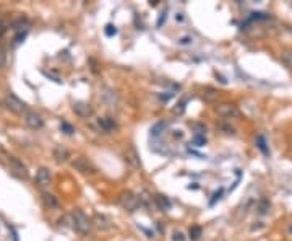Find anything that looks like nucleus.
I'll return each instance as SVG.
<instances>
[{
  "label": "nucleus",
  "instance_id": "4be33fe9",
  "mask_svg": "<svg viewBox=\"0 0 292 241\" xmlns=\"http://www.w3.org/2000/svg\"><path fill=\"white\" fill-rule=\"evenodd\" d=\"M172 240L174 241H183L185 240V236H183V233H182V231H174V236H172Z\"/></svg>",
  "mask_w": 292,
  "mask_h": 241
},
{
  "label": "nucleus",
  "instance_id": "cd10ccee",
  "mask_svg": "<svg viewBox=\"0 0 292 241\" xmlns=\"http://www.w3.org/2000/svg\"><path fill=\"white\" fill-rule=\"evenodd\" d=\"M289 233H291V235H292V223H291V225H289Z\"/></svg>",
  "mask_w": 292,
  "mask_h": 241
},
{
  "label": "nucleus",
  "instance_id": "f3484780",
  "mask_svg": "<svg viewBox=\"0 0 292 241\" xmlns=\"http://www.w3.org/2000/svg\"><path fill=\"white\" fill-rule=\"evenodd\" d=\"M99 127L104 129V131H112L115 127V124L112 122L109 118H104V119H99Z\"/></svg>",
  "mask_w": 292,
  "mask_h": 241
},
{
  "label": "nucleus",
  "instance_id": "dca6fc26",
  "mask_svg": "<svg viewBox=\"0 0 292 241\" xmlns=\"http://www.w3.org/2000/svg\"><path fill=\"white\" fill-rule=\"evenodd\" d=\"M188 235H190V240L197 241L200 236H201V226H200V225H193L192 228H190Z\"/></svg>",
  "mask_w": 292,
  "mask_h": 241
},
{
  "label": "nucleus",
  "instance_id": "4468645a",
  "mask_svg": "<svg viewBox=\"0 0 292 241\" xmlns=\"http://www.w3.org/2000/svg\"><path fill=\"white\" fill-rule=\"evenodd\" d=\"M154 202H156V205H158L161 210H169L170 209L169 199H167V197H164V196H161V194L154 196Z\"/></svg>",
  "mask_w": 292,
  "mask_h": 241
},
{
  "label": "nucleus",
  "instance_id": "423d86ee",
  "mask_svg": "<svg viewBox=\"0 0 292 241\" xmlns=\"http://www.w3.org/2000/svg\"><path fill=\"white\" fill-rule=\"evenodd\" d=\"M8 165L15 176H18L19 180H28V176H29L28 168L24 166L23 161H19L17 157H8Z\"/></svg>",
  "mask_w": 292,
  "mask_h": 241
},
{
  "label": "nucleus",
  "instance_id": "412c9836",
  "mask_svg": "<svg viewBox=\"0 0 292 241\" xmlns=\"http://www.w3.org/2000/svg\"><path fill=\"white\" fill-rule=\"evenodd\" d=\"M204 98H206L208 101H213L218 98V93L214 90H208V93H204Z\"/></svg>",
  "mask_w": 292,
  "mask_h": 241
},
{
  "label": "nucleus",
  "instance_id": "a878e982",
  "mask_svg": "<svg viewBox=\"0 0 292 241\" xmlns=\"http://www.w3.org/2000/svg\"><path fill=\"white\" fill-rule=\"evenodd\" d=\"M190 41H192V38H182L179 42H180V44H190Z\"/></svg>",
  "mask_w": 292,
  "mask_h": 241
},
{
  "label": "nucleus",
  "instance_id": "2eb2a0df",
  "mask_svg": "<svg viewBox=\"0 0 292 241\" xmlns=\"http://www.w3.org/2000/svg\"><path fill=\"white\" fill-rule=\"evenodd\" d=\"M281 62L287 67V69L292 70V49L282 51V54H281Z\"/></svg>",
  "mask_w": 292,
  "mask_h": 241
},
{
  "label": "nucleus",
  "instance_id": "20e7f679",
  "mask_svg": "<svg viewBox=\"0 0 292 241\" xmlns=\"http://www.w3.org/2000/svg\"><path fill=\"white\" fill-rule=\"evenodd\" d=\"M72 165L75 170H78L83 175H94L96 173V166L88 160L86 157H76L75 160L72 161Z\"/></svg>",
  "mask_w": 292,
  "mask_h": 241
},
{
  "label": "nucleus",
  "instance_id": "9d476101",
  "mask_svg": "<svg viewBox=\"0 0 292 241\" xmlns=\"http://www.w3.org/2000/svg\"><path fill=\"white\" fill-rule=\"evenodd\" d=\"M73 111L81 116V118H88V116L92 114V108L88 103H81V101H78V103H73Z\"/></svg>",
  "mask_w": 292,
  "mask_h": 241
},
{
  "label": "nucleus",
  "instance_id": "39448f33",
  "mask_svg": "<svg viewBox=\"0 0 292 241\" xmlns=\"http://www.w3.org/2000/svg\"><path fill=\"white\" fill-rule=\"evenodd\" d=\"M5 106H7V108L15 114L26 113V104H24L21 100L17 98V96L12 95V93H8L7 96H5Z\"/></svg>",
  "mask_w": 292,
  "mask_h": 241
},
{
  "label": "nucleus",
  "instance_id": "5701e85b",
  "mask_svg": "<svg viewBox=\"0 0 292 241\" xmlns=\"http://www.w3.org/2000/svg\"><path fill=\"white\" fill-rule=\"evenodd\" d=\"M115 33H117L115 26H112V25H107V28H106V35H107V36H112V35H115Z\"/></svg>",
  "mask_w": 292,
  "mask_h": 241
},
{
  "label": "nucleus",
  "instance_id": "ddd939ff",
  "mask_svg": "<svg viewBox=\"0 0 292 241\" xmlns=\"http://www.w3.org/2000/svg\"><path fill=\"white\" fill-rule=\"evenodd\" d=\"M42 202H44V205L49 207V209H57L58 207V199L55 196L49 194V192H42Z\"/></svg>",
  "mask_w": 292,
  "mask_h": 241
},
{
  "label": "nucleus",
  "instance_id": "aec40b11",
  "mask_svg": "<svg viewBox=\"0 0 292 241\" xmlns=\"http://www.w3.org/2000/svg\"><path fill=\"white\" fill-rule=\"evenodd\" d=\"M193 143H195V145H198V147H201V145L206 143V139H204V136H195L193 137Z\"/></svg>",
  "mask_w": 292,
  "mask_h": 241
},
{
  "label": "nucleus",
  "instance_id": "bb28decb",
  "mask_svg": "<svg viewBox=\"0 0 292 241\" xmlns=\"http://www.w3.org/2000/svg\"><path fill=\"white\" fill-rule=\"evenodd\" d=\"M175 20H177V21H183V13H177V17H175Z\"/></svg>",
  "mask_w": 292,
  "mask_h": 241
},
{
  "label": "nucleus",
  "instance_id": "f257e3e1",
  "mask_svg": "<svg viewBox=\"0 0 292 241\" xmlns=\"http://www.w3.org/2000/svg\"><path fill=\"white\" fill-rule=\"evenodd\" d=\"M72 220H73V226H75V230L78 231V233H81V235H90L91 233L92 221L83 210H80V209L73 210L72 212Z\"/></svg>",
  "mask_w": 292,
  "mask_h": 241
},
{
  "label": "nucleus",
  "instance_id": "6ab92c4d",
  "mask_svg": "<svg viewBox=\"0 0 292 241\" xmlns=\"http://www.w3.org/2000/svg\"><path fill=\"white\" fill-rule=\"evenodd\" d=\"M268 210H270V202H268V201H261L260 204H258V214L265 215V214H268Z\"/></svg>",
  "mask_w": 292,
  "mask_h": 241
},
{
  "label": "nucleus",
  "instance_id": "9b49d317",
  "mask_svg": "<svg viewBox=\"0 0 292 241\" xmlns=\"http://www.w3.org/2000/svg\"><path fill=\"white\" fill-rule=\"evenodd\" d=\"M125 160H127V163H130L131 168H140L141 166L138 153H136V150H135L133 147H130L128 150L125 152Z\"/></svg>",
  "mask_w": 292,
  "mask_h": 241
},
{
  "label": "nucleus",
  "instance_id": "b1692460",
  "mask_svg": "<svg viewBox=\"0 0 292 241\" xmlns=\"http://www.w3.org/2000/svg\"><path fill=\"white\" fill-rule=\"evenodd\" d=\"M62 129H65V131H67V134H73V129H72V126H70V124H67V122H62Z\"/></svg>",
  "mask_w": 292,
  "mask_h": 241
},
{
  "label": "nucleus",
  "instance_id": "0eeeda50",
  "mask_svg": "<svg viewBox=\"0 0 292 241\" xmlns=\"http://www.w3.org/2000/svg\"><path fill=\"white\" fill-rule=\"evenodd\" d=\"M24 122L31 129H34V131H39V129L44 127V119L37 113H34V111H26L24 113Z\"/></svg>",
  "mask_w": 292,
  "mask_h": 241
},
{
  "label": "nucleus",
  "instance_id": "6e6552de",
  "mask_svg": "<svg viewBox=\"0 0 292 241\" xmlns=\"http://www.w3.org/2000/svg\"><path fill=\"white\" fill-rule=\"evenodd\" d=\"M36 181H37V186L39 187H49L52 182V175H51V170L49 168H39L37 170V175H36Z\"/></svg>",
  "mask_w": 292,
  "mask_h": 241
},
{
  "label": "nucleus",
  "instance_id": "f8f14e48",
  "mask_svg": "<svg viewBox=\"0 0 292 241\" xmlns=\"http://www.w3.org/2000/svg\"><path fill=\"white\" fill-rule=\"evenodd\" d=\"M91 221L97 226V228H102V230H106V228H109V226H110V220L107 219L106 215H101V214H96L94 219H92Z\"/></svg>",
  "mask_w": 292,
  "mask_h": 241
},
{
  "label": "nucleus",
  "instance_id": "a211bd4d",
  "mask_svg": "<svg viewBox=\"0 0 292 241\" xmlns=\"http://www.w3.org/2000/svg\"><path fill=\"white\" fill-rule=\"evenodd\" d=\"M256 147L260 148V150L265 153V155H270V150H268V147H266V142H265V139H263L261 136L256 137Z\"/></svg>",
  "mask_w": 292,
  "mask_h": 241
},
{
  "label": "nucleus",
  "instance_id": "393cba45",
  "mask_svg": "<svg viewBox=\"0 0 292 241\" xmlns=\"http://www.w3.org/2000/svg\"><path fill=\"white\" fill-rule=\"evenodd\" d=\"M0 65H5V51L0 47Z\"/></svg>",
  "mask_w": 292,
  "mask_h": 241
},
{
  "label": "nucleus",
  "instance_id": "7ed1b4c3",
  "mask_svg": "<svg viewBox=\"0 0 292 241\" xmlns=\"http://www.w3.org/2000/svg\"><path fill=\"white\" fill-rule=\"evenodd\" d=\"M216 113L221 116V118L226 119H238L240 118V111L236 104L232 103H221L216 106Z\"/></svg>",
  "mask_w": 292,
  "mask_h": 241
},
{
  "label": "nucleus",
  "instance_id": "f03ea898",
  "mask_svg": "<svg viewBox=\"0 0 292 241\" xmlns=\"http://www.w3.org/2000/svg\"><path fill=\"white\" fill-rule=\"evenodd\" d=\"M119 204H120L122 207H124L125 210L135 212V210L140 207L141 201H140V197H138V196L133 194V192L125 191V192H122V194L119 196Z\"/></svg>",
  "mask_w": 292,
  "mask_h": 241
},
{
  "label": "nucleus",
  "instance_id": "1a4fd4ad",
  "mask_svg": "<svg viewBox=\"0 0 292 241\" xmlns=\"http://www.w3.org/2000/svg\"><path fill=\"white\" fill-rule=\"evenodd\" d=\"M52 155H54V158H55L57 163H63L70 158V152H68V148H65V147L57 145V147H54Z\"/></svg>",
  "mask_w": 292,
  "mask_h": 241
}]
</instances>
